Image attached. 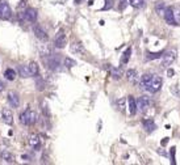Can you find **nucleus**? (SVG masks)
Segmentation results:
<instances>
[{"label": "nucleus", "mask_w": 180, "mask_h": 165, "mask_svg": "<svg viewBox=\"0 0 180 165\" xmlns=\"http://www.w3.org/2000/svg\"><path fill=\"white\" fill-rule=\"evenodd\" d=\"M164 9H166V4H164L163 2H157V4H155V11L159 14H162V16H163Z\"/></svg>", "instance_id": "a878e982"}, {"label": "nucleus", "mask_w": 180, "mask_h": 165, "mask_svg": "<svg viewBox=\"0 0 180 165\" xmlns=\"http://www.w3.org/2000/svg\"><path fill=\"white\" fill-rule=\"evenodd\" d=\"M174 74H175V72H174V70H168V71H167V75H168L170 77H171Z\"/></svg>", "instance_id": "c9c22d12"}, {"label": "nucleus", "mask_w": 180, "mask_h": 165, "mask_svg": "<svg viewBox=\"0 0 180 165\" xmlns=\"http://www.w3.org/2000/svg\"><path fill=\"white\" fill-rule=\"evenodd\" d=\"M4 76H6V79L9 80V81H13L16 79V71L12 70V68H7L6 72H4Z\"/></svg>", "instance_id": "4be33fe9"}, {"label": "nucleus", "mask_w": 180, "mask_h": 165, "mask_svg": "<svg viewBox=\"0 0 180 165\" xmlns=\"http://www.w3.org/2000/svg\"><path fill=\"white\" fill-rule=\"evenodd\" d=\"M2 119L4 123L7 125H12L13 123V114H12V110H9L8 107H4L2 110Z\"/></svg>", "instance_id": "ddd939ff"}, {"label": "nucleus", "mask_w": 180, "mask_h": 165, "mask_svg": "<svg viewBox=\"0 0 180 165\" xmlns=\"http://www.w3.org/2000/svg\"><path fill=\"white\" fill-rule=\"evenodd\" d=\"M23 14H24V18L27 20L28 22H36L38 18V13L34 8H29V7L25 8V12Z\"/></svg>", "instance_id": "9d476101"}, {"label": "nucleus", "mask_w": 180, "mask_h": 165, "mask_svg": "<svg viewBox=\"0 0 180 165\" xmlns=\"http://www.w3.org/2000/svg\"><path fill=\"white\" fill-rule=\"evenodd\" d=\"M37 119H38L37 113L32 109H27L20 114V121H21V123L25 126H33L34 123L37 122Z\"/></svg>", "instance_id": "f03ea898"}, {"label": "nucleus", "mask_w": 180, "mask_h": 165, "mask_svg": "<svg viewBox=\"0 0 180 165\" xmlns=\"http://www.w3.org/2000/svg\"><path fill=\"white\" fill-rule=\"evenodd\" d=\"M175 153H176V148L171 147V151H170V159H171V164L175 165L176 164V159H175Z\"/></svg>", "instance_id": "c85d7f7f"}, {"label": "nucleus", "mask_w": 180, "mask_h": 165, "mask_svg": "<svg viewBox=\"0 0 180 165\" xmlns=\"http://www.w3.org/2000/svg\"><path fill=\"white\" fill-rule=\"evenodd\" d=\"M175 59H176V51L175 50L167 51V53H163V55H162V63L161 64L163 68H167V67H170L174 63Z\"/></svg>", "instance_id": "7ed1b4c3"}, {"label": "nucleus", "mask_w": 180, "mask_h": 165, "mask_svg": "<svg viewBox=\"0 0 180 165\" xmlns=\"http://www.w3.org/2000/svg\"><path fill=\"white\" fill-rule=\"evenodd\" d=\"M126 77H128V80H129L132 84H137L138 80H140V76H138L136 70H128L126 71Z\"/></svg>", "instance_id": "f3484780"}, {"label": "nucleus", "mask_w": 180, "mask_h": 165, "mask_svg": "<svg viewBox=\"0 0 180 165\" xmlns=\"http://www.w3.org/2000/svg\"><path fill=\"white\" fill-rule=\"evenodd\" d=\"M167 142H168V138H164V140L162 142V146H166V144H167Z\"/></svg>", "instance_id": "e433bc0d"}, {"label": "nucleus", "mask_w": 180, "mask_h": 165, "mask_svg": "<svg viewBox=\"0 0 180 165\" xmlns=\"http://www.w3.org/2000/svg\"><path fill=\"white\" fill-rule=\"evenodd\" d=\"M128 107H129V113L130 115H136L137 114V102H136V99L133 96H129L128 97Z\"/></svg>", "instance_id": "4468645a"}, {"label": "nucleus", "mask_w": 180, "mask_h": 165, "mask_svg": "<svg viewBox=\"0 0 180 165\" xmlns=\"http://www.w3.org/2000/svg\"><path fill=\"white\" fill-rule=\"evenodd\" d=\"M65 66L67 67V68H71V67L76 66V62L74 59H71V58H66L65 59Z\"/></svg>", "instance_id": "c756f323"}, {"label": "nucleus", "mask_w": 180, "mask_h": 165, "mask_svg": "<svg viewBox=\"0 0 180 165\" xmlns=\"http://www.w3.org/2000/svg\"><path fill=\"white\" fill-rule=\"evenodd\" d=\"M41 110H42L45 117H50V110H49V106H48V102L46 101L41 102Z\"/></svg>", "instance_id": "bb28decb"}, {"label": "nucleus", "mask_w": 180, "mask_h": 165, "mask_svg": "<svg viewBox=\"0 0 180 165\" xmlns=\"http://www.w3.org/2000/svg\"><path fill=\"white\" fill-rule=\"evenodd\" d=\"M163 17H164V20L167 21V24L174 25V26H175V25H178V20H176V17H175L174 9L166 7V9H164V13H163Z\"/></svg>", "instance_id": "1a4fd4ad"}, {"label": "nucleus", "mask_w": 180, "mask_h": 165, "mask_svg": "<svg viewBox=\"0 0 180 165\" xmlns=\"http://www.w3.org/2000/svg\"><path fill=\"white\" fill-rule=\"evenodd\" d=\"M84 0H75V4H82Z\"/></svg>", "instance_id": "4c0bfd02"}, {"label": "nucleus", "mask_w": 180, "mask_h": 165, "mask_svg": "<svg viewBox=\"0 0 180 165\" xmlns=\"http://www.w3.org/2000/svg\"><path fill=\"white\" fill-rule=\"evenodd\" d=\"M19 8L20 9H24V8H27V0H21L19 4Z\"/></svg>", "instance_id": "473e14b6"}, {"label": "nucleus", "mask_w": 180, "mask_h": 165, "mask_svg": "<svg viewBox=\"0 0 180 165\" xmlns=\"http://www.w3.org/2000/svg\"><path fill=\"white\" fill-rule=\"evenodd\" d=\"M12 17V9L6 2L0 3V18L2 20H9Z\"/></svg>", "instance_id": "0eeeda50"}, {"label": "nucleus", "mask_w": 180, "mask_h": 165, "mask_svg": "<svg viewBox=\"0 0 180 165\" xmlns=\"http://www.w3.org/2000/svg\"><path fill=\"white\" fill-rule=\"evenodd\" d=\"M117 106L121 111H125V99H120L117 101Z\"/></svg>", "instance_id": "7c9ffc66"}, {"label": "nucleus", "mask_w": 180, "mask_h": 165, "mask_svg": "<svg viewBox=\"0 0 180 165\" xmlns=\"http://www.w3.org/2000/svg\"><path fill=\"white\" fill-rule=\"evenodd\" d=\"M28 66H29V70H30V74H32V76L37 77L40 75V67H38V64L36 63V62H30Z\"/></svg>", "instance_id": "aec40b11"}, {"label": "nucleus", "mask_w": 180, "mask_h": 165, "mask_svg": "<svg viewBox=\"0 0 180 165\" xmlns=\"http://www.w3.org/2000/svg\"><path fill=\"white\" fill-rule=\"evenodd\" d=\"M130 55H132V47L129 46V47L124 51V54H122V56H121V64H128L129 63Z\"/></svg>", "instance_id": "412c9836"}, {"label": "nucleus", "mask_w": 180, "mask_h": 165, "mask_svg": "<svg viewBox=\"0 0 180 165\" xmlns=\"http://www.w3.org/2000/svg\"><path fill=\"white\" fill-rule=\"evenodd\" d=\"M7 101L11 107H13V109H16V107L20 106V96L17 92L15 91H9L8 95H7Z\"/></svg>", "instance_id": "423d86ee"}, {"label": "nucleus", "mask_w": 180, "mask_h": 165, "mask_svg": "<svg viewBox=\"0 0 180 165\" xmlns=\"http://www.w3.org/2000/svg\"><path fill=\"white\" fill-rule=\"evenodd\" d=\"M111 75H112V77L115 80H120L121 77H122V75H124V72H122L121 68H112Z\"/></svg>", "instance_id": "5701e85b"}, {"label": "nucleus", "mask_w": 180, "mask_h": 165, "mask_svg": "<svg viewBox=\"0 0 180 165\" xmlns=\"http://www.w3.org/2000/svg\"><path fill=\"white\" fill-rule=\"evenodd\" d=\"M71 53H74V54H78V55H83L86 54V49H84V46L82 42H79V41H75V42L71 43Z\"/></svg>", "instance_id": "f8f14e48"}, {"label": "nucleus", "mask_w": 180, "mask_h": 165, "mask_svg": "<svg viewBox=\"0 0 180 165\" xmlns=\"http://www.w3.org/2000/svg\"><path fill=\"white\" fill-rule=\"evenodd\" d=\"M128 4V0H120V9H124Z\"/></svg>", "instance_id": "72a5a7b5"}, {"label": "nucleus", "mask_w": 180, "mask_h": 165, "mask_svg": "<svg viewBox=\"0 0 180 165\" xmlns=\"http://www.w3.org/2000/svg\"><path fill=\"white\" fill-rule=\"evenodd\" d=\"M66 43H67V37H66V34L63 33V30H59L55 39H54V46L57 49H63Z\"/></svg>", "instance_id": "6e6552de"}, {"label": "nucleus", "mask_w": 180, "mask_h": 165, "mask_svg": "<svg viewBox=\"0 0 180 165\" xmlns=\"http://www.w3.org/2000/svg\"><path fill=\"white\" fill-rule=\"evenodd\" d=\"M105 7L104 8H103V9H104V11H107V9H111L112 7H113V0H105Z\"/></svg>", "instance_id": "2f4dec72"}, {"label": "nucleus", "mask_w": 180, "mask_h": 165, "mask_svg": "<svg viewBox=\"0 0 180 165\" xmlns=\"http://www.w3.org/2000/svg\"><path fill=\"white\" fill-rule=\"evenodd\" d=\"M2 159L4 163H8V164H13L15 163V156L13 153H11L9 151H3L2 152Z\"/></svg>", "instance_id": "6ab92c4d"}, {"label": "nucleus", "mask_w": 180, "mask_h": 165, "mask_svg": "<svg viewBox=\"0 0 180 165\" xmlns=\"http://www.w3.org/2000/svg\"><path fill=\"white\" fill-rule=\"evenodd\" d=\"M163 55V51H158V53H147V60H154V59H161Z\"/></svg>", "instance_id": "393cba45"}, {"label": "nucleus", "mask_w": 180, "mask_h": 165, "mask_svg": "<svg viewBox=\"0 0 180 165\" xmlns=\"http://www.w3.org/2000/svg\"><path fill=\"white\" fill-rule=\"evenodd\" d=\"M170 91H171V93H172L175 97H178V99H180V91H179V87H178L176 84L170 87Z\"/></svg>", "instance_id": "cd10ccee"}, {"label": "nucleus", "mask_w": 180, "mask_h": 165, "mask_svg": "<svg viewBox=\"0 0 180 165\" xmlns=\"http://www.w3.org/2000/svg\"><path fill=\"white\" fill-rule=\"evenodd\" d=\"M19 74L21 77H32V74H30L29 66L28 64H23L19 67Z\"/></svg>", "instance_id": "a211bd4d"}, {"label": "nucleus", "mask_w": 180, "mask_h": 165, "mask_svg": "<svg viewBox=\"0 0 180 165\" xmlns=\"http://www.w3.org/2000/svg\"><path fill=\"white\" fill-rule=\"evenodd\" d=\"M45 63L46 66H48V68H50L51 71H57L59 68V66H61V62L58 59V56H55V55H48V58H45Z\"/></svg>", "instance_id": "39448f33"}, {"label": "nucleus", "mask_w": 180, "mask_h": 165, "mask_svg": "<svg viewBox=\"0 0 180 165\" xmlns=\"http://www.w3.org/2000/svg\"><path fill=\"white\" fill-rule=\"evenodd\" d=\"M138 84L141 87H143L147 92L150 93H157V92L161 91L162 88V77H159L157 75H151V74H143L140 80H138Z\"/></svg>", "instance_id": "f257e3e1"}, {"label": "nucleus", "mask_w": 180, "mask_h": 165, "mask_svg": "<svg viewBox=\"0 0 180 165\" xmlns=\"http://www.w3.org/2000/svg\"><path fill=\"white\" fill-rule=\"evenodd\" d=\"M4 89H6V85H4V82H3V80L0 79V92H3Z\"/></svg>", "instance_id": "f704fd0d"}, {"label": "nucleus", "mask_w": 180, "mask_h": 165, "mask_svg": "<svg viewBox=\"0 0 180 165\" xmlns=\"http://www.w3.org/2000/svg\"><path fill=\"white\" fill-rule=\"evenodd\" d=\"M29 146L32 147L34 151H38V149L41 148V146H42V142H41V138L40 135H37V134H32V135H29Z\"/></svg>", "instance_id": "9b49d317"}, {"label": "nucleus", "mask_w": 180, "mask_h": 165, "mask_svg": "<svg viewBox=\"0 0 180 165\" xmlns=\"http://www.w3.org/2000/svg\"><path fill=\"white\" fill-rule=\"evenodd\" d=\"M128 3H129L133 8H142V7H145V0H128Z\"/></svg>", "instance_id": "b1692460"}, {"label": "nucleus", "mask_w": 180, "mask_h": 165, "mask_svg": "<svg viewBox=\"0 0 180 165\" xmlns=\"http://www.w3.org/2000/svg\"><path fill=\"white\" fill-rule=\"evenodd\" d=\"M142 126L143 128L147 131V132H153L154 130L157 128V125H155V122H154L151 118H147V119H143L142 121Z\"/></svg>", "instance_id": "2eb2a0df"}, {"label": "nucleus", "mask_w": 180, "mask_h": 165, "mask_svg": "<svg viewBox=\"0 0 180 165\" xmlns=\"http://www.w3.org/2000/svg\"><path fill=\"white\" fill-rule=\"evenodd\" d=\"M137 102V110H140L141 113H146L150 107V99L147 96H141L138 100H136Z\"/></svg>", "instance_id": "20e7f679"}, {"label": "nucleus", "mask_w": 180, "mask_h": 165, "mask_svg": "<svg viewBox=\"0 0 180 165\" xmlns=\"http://www.w3.org/2000/svg\"><path fill=\"white\" fill-rule=\"evenodd\" d=\"M33 32H34L36 37H37L38 39H41V41H48L49 35L46 34V32H45V30H44L42 28H40V26H34V28H33Z\"/></svg>", "instance_id": "dca6fc26"}]
</instances>
